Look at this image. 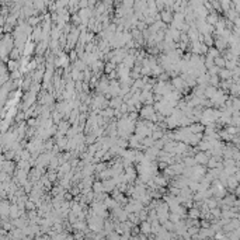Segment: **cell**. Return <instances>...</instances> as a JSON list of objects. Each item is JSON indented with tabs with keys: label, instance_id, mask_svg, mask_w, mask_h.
Returning <instances> with one entry per match:
<instances>
[{
	"label": "cell",
	"instance_id": "obj_1",
	"mask_svg": "<svg viewBox=\"0 0 240 240\" xmlns=\"http://www.w3.org/2000/svg\"><path fill=\"white\" fill-rule=\"evenodd\" d=\"M184 84H185V82H184V79H174L173 80V86L177 87V88H181V87H184Z\"/></svg>",
	"mask_w": 240,
	"mask_h": 240
},
{
	"label": "cell",
	"instance_id": "obj_4",
	"mask_svg": "<svg viewBox=\"0 0 240 240\" xmlns=\"http://www.w3.org/2000/svg\"><path fill=\"white\" fill-rule=\"evenodd\" d=\"M215 65L223 68V66H225V60H223L222 58H218V56H216V58H215Z\"/></svg>",
	"mask_w": 240,
	"mask_h": 240
},
{
	"label": "cell",
	"instance_id": "obj_3",
	"mask_svg": "<svg viewBox=\"0 0 240 240\" xmlns=\"http://www.w3.org/2000/svg\"><path fill=\"white\" fill-rule=\"evenodd\" d=\"M219 74H221V77H223V79H229L230 76H232V72L229 70H219Z\"/></svg>",
	"mask_w": 240,
	"mask_h": 240
},
{
	"label": "cell",
	"instance_id": "obj_5",
	"mask_svg": "<svg viewBox=\"0 0 240 240\" xmlns=\"http://www.w3.org/2000/svg\"><path fill=\"white\" fill-rule=\"evenodd\" d=\"M195 138H201V135H198V136H195ZM187 139H194V136H187L185 138V140H187ZM189 143H198V142H199V140H198V139H195V140H188Z\"/></svg>",
	"mask_w": 240,
	"mask_h": 240
},
{
	"label": "cell",
	"instance_id": "obj_2",
	"mask_svg": "<svg viewBox=\"0 0 240 240\" xmlns=\"http://www.w3.org/2000/svg\"><path fill=\"white\" fill-rule=\"evenodd\" d=\"M195 162H198V163H204V164H206V162H208V157H206V154H204V153L197 154V156H195Z\"/></svg>",
	"mask_w": 240,
	"mask_h": 240
}]
</instances>
